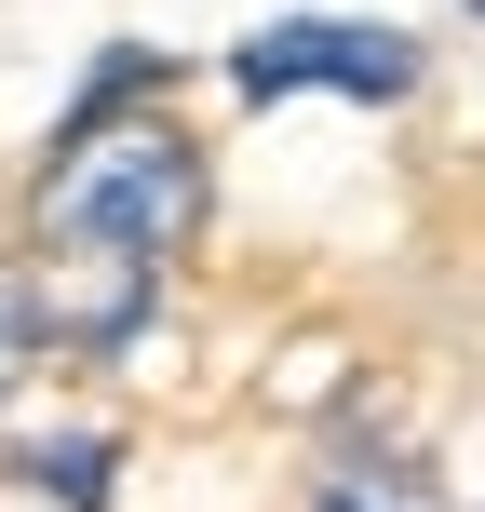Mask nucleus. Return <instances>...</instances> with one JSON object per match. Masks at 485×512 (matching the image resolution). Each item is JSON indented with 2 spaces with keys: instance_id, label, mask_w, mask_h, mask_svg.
Instances as JSON below:
<instances>
[{
  "instance_id": "obj_4",
  "label": "nucleus",
  "mask_w": 485,
  "mask_h": 512,
  "mask_svg": "<svg viewBox=\"0 0 485 512\" xmlns=\"http://www.w3.org/2000/svg\"><path fill=\"white\" fill-rule=\"evenodd\" d=\"M310 512H445V499H432V472H324Z\"/></svg>"
},
{
  "instance_id": "obj_1",
  "label": "nucleus",
  "mask_w": 485,
  "mask_h": 512,
  "mask_svg": "<svg viewBox=\"0 0 485 512\" xmlns=\"http://www.w3.org/2000/svg\"><path fill=\"white\" fill-rule=\"evenodd\" d=\"M41 230L68 256H176L203 230V149L176 122H68L41 176Z\"/></svg>"
},
{
  "instance_id": "obj_6",
  "label": "nucleus",
  "mask_w": 485,
  "mask_h": 512,
  "mask_svg": "<svg viewBox=\"0 0 485 512\" xmlns=\"http://www.w3.org/2000/svg\"><path fill=\"white\" fill-rule=\"evenodd\" d=\"M472 14H485V0H472Z\"/></svg>"
},
{
  "instance_id": "obj_3",
  "label": "nucleus",
  "mask_w": 485,
  "mask_h": 512,
  "mask_svg": "<svg viewBox=\"0 0 485 512\" xmlns=\"http://www.w3.org/2000/svg\"><path fill=\"white\" fill-rule=\"evenodd\" d=\"M108 459H122L108 432H41V445L14 459V486H27V499H54V512H95V499H108Z\"/></svg>"
},
{
  "instance_id": "obj_2",
  "label": "nucleus",
  "mask_w": 485,
  "mask_h": 512,
  "mask_svg": "<svg viewBox=\"0 0 485 512\" xmlns=\"http://www.w3.org/2000/svg\"><path fill=\"white\" fill-rule=\"evenodd\" d=\"M243 95H297V81H337V95H418V41L405 27H351V14H297V27H256L230 54Z\"/></svg>"
},
{
  "instance_id": "obj_5",
  "label": "nucleus",
  "mask_w": 485,
  "mask_h": 512,
  "mask_svg": "<svg viewBox=\"0 0 485 512\" xmlns=\"http://www.w3.org/2000/svg\"><path fill=\"white\" fill-rule=\"evenodd\" d=\"M27 351H41V297H27V283H0V391L27 378Z\"/></svg>"
}]
</instances>
